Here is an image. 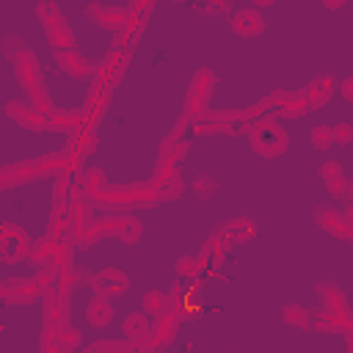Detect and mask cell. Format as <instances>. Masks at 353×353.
<instances>
[{
    "label": "cell",
    "instance_id": "47",
    "mask_svg": "<svg viewBox=\"0 0 353 353\" xmlns=\"http://www.w3.org/2000/svg\"><path fill=\"white\" fill-rule=\"evenodd\" d=\"M342 199H345L347 204L353 201V179H347V188H345V196H342Z\"/></svg>",
    "mask_w": 353,
    "mask_h": 353
},
{
    "label": "cell",
    "instance_id": "46",
    "mask_svg": "<svg viewBox=\"0 0 353 353\" xmlns=\"http://www.w3.org/2000/svg\"><path fill=\"white\" fill-rule=\"evenodd\" d=\"M342 331L347 334V342H350V350H353V314L350 312L342 317Z\"/></svg>",
    "mask_w": 353,
    "mask_h": 353
},
{
    "label": "cell",
    "instance_id": "20",
    "mask_svg": "<svg viewBox=\"0 0 353 353\" xmlns=\"http://www.w3.org/2000/svg\"><path fill=\"white\" fill-rule=\"evenodd\" d=\"M232 30L237 36H245V39H254L265 30V19L256 8H243V11H234L232 14Z\"/></svg>",
    "mask_w": 353,
    "mask_h": 353
},
{
    "label": "cell",
    "instance_id": "19",
    "mask_svg": "<svg viewBox=\"0 0 353 353\" xmlns=\"http://www.w3.org/2000/svg\"><path fill=\"white\" fill-rule=\"evenodd\" d=\"M6 113L14 119V121H19L22 127H28V130H39V127H50V116H44V113H39L33 105H25V102H19V99H11L8 105H6Z\"/></svg>",
    "mask_w": 353,
    "mask_h": 353
},
{
    "label": "cell",
    "instance_id": "39",
    "mask_svg": "<svg viewBox=\"0 0 353 353\" xmlns=\"http://www.w3.org/2000/svg\"><path fill=\"white\" fill-rule=\"evenodd\" d=\"M190 188H193V193L199 196V199H210L212 193H215V188H218V182L210 176V174H199V176H193V182H190Z\"/></svg>",
    "mask_w": 353,
    "mask_h": 353
},
{
    "label": "cell",
    "instance_id": "9",
    "mask_svg": "<svg viewBox=\"0 0 353 353\" xmlns=\"http://www.w3.org/2000/svg\"><path fill=\"white\" fill-rule=\"evenodd\" d=\"M85 17H88L94 25L105 28V30H116V33H121V30H124V25H127V19H130V6H105V3H88Z\"/></svg>",
    "mask_w": 353,
    "mask_h": 353
},
{
    "label": "cell",
    "instance_id": "16",
    "mask_svg": "<svg viewBox=\"0 0 353 353\" xmlns=\"http://www.w3.org/2000/svg\"><path fill=\"white\" fill-rule=\"evenodd\" d=\"M55 63H58L69 77H74V80H88V77H94V72H97V66H94L85 55H80L77 50H58V52H55Z\"/></svg>",
    "mask_w": 353,
    "mask_h": 353
},
{
    "label": "cell",
    "instance_id": "23",
    "mask_svg": "<svg viewBox=\"0 0 353 353\" xmlns=\"http://www.w3.org/2000/svg\"><path fill=\"white\" fill-rule=\"evenodd\" d=\"M320 176H323V182H325V188H328V193H331V196H336V199H342V196H345L347 176H345V171H342L339 160H325V163L320 165Z\"/></svg>",
    "mask_w": 353,
    "mask_h": 353
},
{
    "label": "cell",
    "instance_id": "40",
    "mask_svg": "<svg viewBox=\"0 0 353 353\" xmlns=\"http://www.w3.org/2000/svg\"><path fill=\"white\" fill-rule=\"evenodd\" d=\"M309 138H312V146H314V149L325 152V149H331V143H334V127H314V130L309 132Z\"/></svg>",
    "mask_w": 353,
    "mask_h": 353
},
{
    "label": "cell",
    "instance_id": "28",
    "mask_svg": "<svg viewBox=\"0 0 353 353\" xmlns=\"http://www.w3.org/2000/svg\"><path fill=\"white\" fill-rule=\"evenodd\" d=\"M91 281H94V273H88V270H83L77 265H72V268L58 273V290H63V292L77 290V287H88Z\"/></svg>",
    "mask_w": 353,
    "mask_h": 353
},
{
    "label": "cell",
    "instance_id": "43",
    "mask_svg": "<svg viewBox=\"0 0 353 353\" xmlns=\"http://www.w3.org/2000/svg\"><path fill=\"white\" fill-rule=\"evenodd\" d=\"M350 141H353V127H350V124H336V127H334V143L347 146Z\"/></svg>",
    "mask_w": 353,
    "mask_h": 353
},
{
    "label": "cell",
    "instance_id": "10",
    "mask_svg": "<svg viewBox=\"0 0 353 353\" xmlns=\"http://www.w3.org/2000/svg\"><path fill=\"white\" fill-rule=\"evenodd\" d=\"M152 185L157 188V193H160L163 201H174V199H179L182 190H185V182H182V176H179L176 163H163V160H157V165H154Z\"/></svg>",
    "mask_w": 353,
    "mask_h": 353
},
{
    "label": "cell",
    "instance_id": "5",
    "mask_svg": "<svg viewBox=\"0 0 353 353\" xmlns=\"http://www.w3.org/2000/svg\"><path fill=\"white\" fill-rule=\"evenodd\" d=\"M251 146L262 157H276L287 146V132L276 119H259L251 127Z\"/></svg>",
    "mask_w": 353,
    "mask_h": 353
},
{
    "label": "cell",
    "instance_id": "25",
    "mask_svg": "<svg viewBox=\"0 0 353 353\" xmlns=\"http://www.w3.org/2000/svg\"><path fill=\"white\" fill-rule=\"evenodd\" d=\"M124 331H127V342H132L135 347H141L152 331V323L146 320V312H132L124 320Z\"/></svg>",
    "mask_w": 353,
    "mask_h": 353
},
{
    "label": "cell",
    "instance_id": "35",
    "mask_svg": "<svg viewBox=\"0 0 353 353\" xmlns=\"http://www.w3.org/2000/svg\"><path fill=\"white\" fill-rule=\"evenodd\" d=\"M50 127H61V130H83V113L74 110H55L50 113Z\"/></svg>",
    "mask_w": 353,
    "mask_h": 353
},
{
    "label": "cell",
    "instance_id": "21",
    "mask_svg": "<svg viewBox=\"0 0 353 353\" xmlns=\"http://www.w3.org/2000/svg\"><path fill=\"white\" fill-rule=\"evenodd\" d=\"M273 99H276V113L281 116H303L312 110L303 91H273Z\"/></svg>",
    "mask_w": 353,
    "mask_h": 353
},
{
    "label": "cell",
    "instance_id": "27",
    "mask_svg": "<svg viewBox=\"0 0 353 353\" xmlns=\"http://www.w3.org/2000/svg\"><path fill=\"white\" fill-rule=\"evenodd\" d=\"M188 149H190V143L185 141V138H174V135H165L163 141H160V154H157V160H163V163H179L185 154H188Z\"/></svg>",
    "mask_w": 353,
    "mask_h": 353
},
{
    "label": "cell",
    "instance_id": "42",
    "mask_svg": "<svg viewBox=\"0 0 353 353\" xmlns=\"http://www.w3.org/2000/svg\"><path fill=\"white\" fill-rule=\"evenodd\" d=\"M105 234H108V229H105L102 218H99V221H91L88 229H85V234H83V240H80V245H94V243L102 240Z\"/></svg>",
    "mask_w": 353,
    "mask_h": 353
},
{
    "label": "cell",
    "instance_id": "12",
    "mask_svg": "<svg viewBox=\"0 0 353 353\" xmlns=\"http://www.w3.org/2000/svg\"><path fill=\"white\" fill-rule=\"evenodd\" d=\"M41 176H47L44 174V168H41V163L39 160H22V163H6L3 168H0V188H17V185H22V182H36V179H41Z\"/></svg>",
    "mask_w": 353,
    "mask_h": 353
},
{
    "label": "cell",
    "instance_id": "22",
    "mask_svg": "<svg viewBox=\"0 0 353 353\" xmlns=\"http://www.w3.org/2000/svg\"><path fill=\"white\" fill-rule=\"evenodd\" d=\"M317 298L323 301V309H328V312H334L339 317L347 314V298L334 281H320L317 284Z\"/></svg>",
    "mask_w": 353,
    "mask_h": 353
},
{
    "label": "cell",
    "instance_id": "29",
    "mask_svg": "<svg viewBox=\"0 0 353 353\" xmlns=\"http://www.w3.org/2000/svg\"><path fill=\"white\" fill-rule=\"evenodd\" d=\"M221 229H223V234H226L232 243H245V240H251V237L256 234V226H254L251 218H232V221H226Z\"/></svg>",
    "mask_w": 353,
    "mask_h": 353
},
{
    "label": "cell",
    "instance_id": "36",
    "mask_svg": "<svg viewBox=\"0 0 353 353\" xmlns=\"http://www.w3.org/2000/svg\"><path fill=\"white\" fill-rule=\"evenodd\" d=\"M88 353H141L132 342H116V339H102V342H94L88 347Z\"/></svg>",
    "mask_w": 353,
    "mask_h": 353
},
{
    "label": "cell",
    "instance_id": "41",
    "mask_svg": "<svg viewBox=\"0 0 353 353\" xmlns=\"http://www.w3.org/2000/svg\"><path fill=\"white\" fill-rule=\"evenodd\" d=\"M204 259H207V256H179V259H176V273H179V276H196L199 268L204 265Z\"/></svg>",
    "mask_w": 353,
    "mask_h": 353
},
{
    "label": "cell",
    "instance_id": "31",
    "mask_svg": "<svg viewBox=\"0 0 353 353\" xmlns=\"http://www.w3.org/2000/svg\"><path fill=\"white\" fill-rule=\"evenodd\" d=\"M105 188V176L99 168H88V171H80L77 176V196H97L99 190Z\"/></svg>",
    "mask_w": 353,
    "mask_h": 353
},
{
    "label": "cell",
    "instance_id": "14",
    "mask_svg": "<svg viewBox=\"0 0 353 353\" xmlns=\"http://www.w3.org/2000/svg\"><path fill=\"white\" fill-rule=\"evenodd\" d=\"M102 223H105L110 237H116V240H121L127 245L138 243L141 234H143V223L135 215H108V218H102Z\"/></svg>",
    "mask_w": 353,
    "mask_h": 353
},
{
    "label": "cell",
    "instance_id": "15",
    "mask_svg": "<svg viewBox=\"0 0 353 353\" xmlns=\"http://www.w3.org/2000/svg\"><path fill=\"white\" fill-rule=\"evenodd\" d=\"M314 221H317V226H320L323 232H328V234H334V237H342V240H350V237H353L350 223H347L345 215H342L339 210H334L331 204H320V207L314 210Z\"/></svg>",
    "mask_w": 353,
    "mask_h": 353
},
{
    "label": "cell",
    "instance_id": "1",
    "mask_svg": "<svg viewBox=\"0 0 353 353\" xmlns=\"http://www.w3.org/2000/svg\"><path fill=\"white\" fill-rule=\"evenodd\" d=\"M3 55L14 63V72H17L19 83H22V88H25L30 105H33L39 113H44V116L55 113V108H52V102H50V97H47V91H44V80H41V72H39V61H36V55L25 47V41L17 39V36H6V39H3Z\"/></svg>",
    "mask_w": 353,
    "mask_h": 353
},
{
    "label": "cell",
    "instance_id": "49",
    "mask_svg": "<svg viewBox=\"0 0 353 353\" xmlns=\"http://www.w3.org/2000/svg\"><path fill=\"white\" fill-rule=\"evenodd\" d=\"M325 8H342V3L336 0V3H331V0H325Z\"/></svg>",
    "mask_w": 353,
    "mask_h": 353
},
{
    "label": "cell",
    "instance_id": "44",
    "mask_svg": "<svg viewBox=\"0 0 353 353\" xmlns=\"http://www.w3.org/2000/svg\"><path fill=\"white\" fill-rule=\"evenodd\" d=\"M201 11H204V14H229V11H232V3H229V0L207 3V6H201Z\"/></svg>",
    "mask_w": 353,
    "mask_h": 353
},
{
    "label": "cell",
    "instance_id": "11",
    "mask_svg": "<svg viewBox=\"0 0 353 353\" xmlns=\"http://www.w3.org/2000/svg\"><path fill=\"white\" fill-rule=\"evenodd\" d=\"M152 11H154V3H132L130 6V19H127V25H124V30L119 33V41H116L119 50L130 52V47H135V41H138L141 30L146 28V19H149Z\"/></svg>",
    "mask_w": 353,
    "mask_h": 353
},
{
    "label": "cell",
    "instance_id": "7",
    "mask_svg": "<svg viewBox=\"0 0 353 353\" xmlns=\"http://www.w3.org/2000/svg\"><path fill=\"white\" fill-rule=\"evenodd\" d=\"M176 323H179V312H176V309L163 312V314L154 320V325H152L146 342H143L138 350H141V353H157V350L168 347V345L174 342V336H176Z\"/></svg>",
    "mask_w": 353,
    "mask_h": 353
},
{
    "label": "cell",
    "instance_id": "24",
    "mask_svg": "<svg viewBox=\"0 0 353 353\" xmlns=\"http://www.w3.org/2000/svg\"><path fill=\"white\" fill-rule=\"evenodd\" d=\"M69 212H72V240H74V243H80V240H83V234H85V229H88V223H91V215H88V204H85V199H83V196H74V199H72V204H69Z\"/></svg>",
    "mask_w": 353,
    "mask_h": 353
},
{
    "label": "cell",
    "instance_id": "38",
    "mask_svg": "<svg viewBox=\"0 0 353 353\" xmlns=\"http://www.w3.org/2000/svg\"><path fill=\"white\" fill-rule=\"evenodd\" d=\"M94 143H97V141H94V132H91V130H77V135H74L69 152H72L74 157H80V154H88V152L94 149Z\"/></svg>",
    "mask_w": 353,
    "mask_h": 353
},
{
    "label": "cell",
    "instance_id": "48",
    "mask_svg": "<svg viewBox=\"0 0 353 353\" xmlns=\"http://www.w3.org/2000/svg\"><path fill=\"white\" fill-rule=\"evenodd\" d=\"M345 221L350 223V229H353V201L347 204V212H345Z\"/></svg>",
    "mask_w": 353,
    "mask_h": 353
},
{
    "label": "cell",
    "instance_id": "3",
    "mask_svg": "<svg viewBox=\"0 0 353 353\" xmlns=\"http://www.w3.org/2000/svg\"><path fill=\"white\" fill-rule=\"evenodd\" d=\"M36 14H39V19L44 25V33H47L50 44L55 47V52L58 50H74V33H72L63 11L55 3H47V0L39 3L36 6Z\"/></svg>",
    "mask_w": 353,
    "mask_h": 353
},
{
    "label": "cell",
    "instance_id": "6",
    "mask_svg": "<svg viewBox=\"0 0 353 353\" xmlns=\"http://www.w3.org/2000/svg\"><path fill=\"white\" fill-rule=\"evenodd\" d=\"M44 281L36 276V279H8L3 287H0V298L6 306H28L33 301H39L44 295Z\"/></svg>",
    "mask_w": 353,
    "mask_h": 353
},
{
    "label": "cell",
    "instance_id": "30",
    "mask_svg": "<svg viewBox=\"0 0 353 353\" xmlns=\"http://www.w3.org/2000/svg\"><path fill=\"white\" fill-rule=\"evenodd\" d=\"M85 317H88V323L94 325V328H102V325H108L110 323V317H113V303L108 301V298H94L88 306H85Z\"/></svg>",
    "mask_w": 353,
    "mask_h": 353
},
{
    "label": "cell",
    "instance_id": "45",
    "mask_svg": "<svg viewBox=\"0 0 353 353\" xmlns=\"http://www.w3.org/2000/svg\"><path fill=\"white\" fill-rule=\"evenodd\" d=\"M339 94H342V99H345V102H353V74H350V77H345V80L339 83Z\"/></svg>",
    "mask_w": 353,
    "mask_h": 353
},
{
    "label": "cell",
    "instance_id": "17",
    "mask_svg": "<svg viewBox=\"0 0 353 353\" xmlns=\"http://www.w3.org/2000/svg\"><path fill=\"white\" fill-rule=\"evenodd\" d=\"M336 88H339V83H336V77H334L331 72H320V74H314V77L309 80V85L303 88L309 108H323V105L331 99V94H334Z\"/></svg>",
    "mask_w": 353,
    "mask_h": 353
},
{
    "label": "cell",
    "instance_id": "4",
    "mask_svg": "<svg viewBox=\"0 0 353 353\" xmlns=\"http://www.w3.org/2000/svg\"><path fill=\"white\" fill-rule=\"evenodd\" d=\"M215 85H218L215 72L199 69V72L193 74V80H190V88H188V97H185V113H182V116L190 119V121L204 119V116H207V102H210Z\"/></svg>",
    "mask_w": 353,
    "mask_h": 353
},
{
    "label": "cell",
    "instance_id": "34",
    "mask_svg": "<svg viewBox=\"0 0 353 353\" xmlns=\"http://www.w3.org/2000/svg\"><path fill=\"white\" fill-rule=\"evenodd\" d=\"M232 245V240L223 234V229L218 226L210 237H207V243H204V251H201V256H207V259H221L223 254H226V248Z\"/></svg>",
    "mask_w": 353,
    "mask_h": 353
},
{
    "label": "cell",
    "instance_id": "18",
    "mask_svg": "<svg viewBox=\"0 0 353 353\" xmlns=\"http://www.w3.org/2000/svg\"><path fill=\"white\" fill-rule=\"evenodd\" d=\"M33 243L22 229L14 226H3V240H0V254L3 259H19V256H30Z\"/></svg>",
    "mask_w": 353,
    "mask_h": 353
},
{
    "label": "cell",
    "instance_id": "32",
    "mask_svg": "<svg viewBox=\"0 0 353 353\" xmlns=\"http://www.w3.org/2000/svg\"><path fill=\"white\" fill-rule=\"evenodd\" d=\"M281 320H284L287 325H292V328H301V331H309V328H312V314H309V309H303L301 303H287V306L281 309Z\"/></svg>",
    "mask_w": 353,
    "mask_h": 353
},
{
    "label": "cell",
    "instance_id": "26",
    "mask_svg": "<svg viewBox=\"0 0 353 353\" xmlns=\"http://www.w3.org/2000/svg\"><path fill=\"white\" fill-rule=\"evenodd\" d=\"M105 99H108V91L94 85L91 97L85 99V108H83V130H91L97 124V119L102 116V108H105Z\"/></svg>",
    "mask_w": 353,
    "mask_h": 353
},
{
    "label": "cell",
    "instance_id": "33",
    "mask_svg": "<svg viewBox=\"0 0 353 353\" xmlns=\"http://www.w3.org/2000/svg\"><path fill=\"white\" fill-rule=\"evenodd\" d=\"M345 317V314H342ZM342 317L328 312V309H317L312 314V331H320V334H334V331H342Z\"/></svg>",
    "mask_w": 353,
    "mask_h": 353
},
{
    "label": "cell",
    "instance_id": "37",
    "mask_svg": "<svg viewBox=\"0 0 353 353\" xmlns=\"http://www.w3.org/2000/svg\"><path fill=\"white\" fill-rule=\"evenodd\" d=\"M80 345V331L77 328H63L58 336H55V353H72L74 347Z\"/></svg>",
    "mask_w": 353,
    "mask_h": 353
},
{
    "label": "cell",
    "instance_id": "8",
    "mask_svg": "<svg viewBox=\"0 0 353 353\" xmlns=\"http://www.w3.org/2000/svg\"><path fill=\"white\" fill-rule=\"evenodd\" d=\"M127 50H119V47H113L99 63H97V72H94V85H99V88H105V91H110L119 80H121V74H124V66H127Z\"/></svg>",
    "mask_w": 353,
    "mask_h": 353
},
{
    "label": "cell",
    "instance_id": "50",
    "mask_svg": "<svg viewBox=\"0 0 353 353\" xmlns=\"http://www.w3.org/2000/svg\"><path fill=\"white\" fill-rule=\"evenodd\" d=\"M350 243H353V237H350Z\"/></svg>",
    "mask_w": 353,
    "mask_h": 353
},
{
    "label": "cell",
    "instance_id": "2",
    "mask_svg": "<svg viewBox=\"0 0 353 353\" xmlns=\"http://www.w3.org/2000/svg\"><path fill=\"white\" fill-rule=\"evenodd\" d=\"M94 201L105 207H154L163 199L154 185H105Z\"/></svg>",
    "mask_w": 353,
    "mask_h": 353
},
{
    "label": "cell",
    "instance_id": "13",
    "mask_svg": "<svg viewBox=\"0 0 353 353\" xmlns=\"http://www.w3.org/2000/svg\"><path fill=\"white\" fill-rule=\"evenodd\" d=\"M91 290H94L99 298L113 301V298H119V295H124V292L130 290V276H127L124 270H119V268H105V270L94 273Z\"/></svg>",
    "mask_w": 353,
    "mask_h": 353
}]
</instances>
